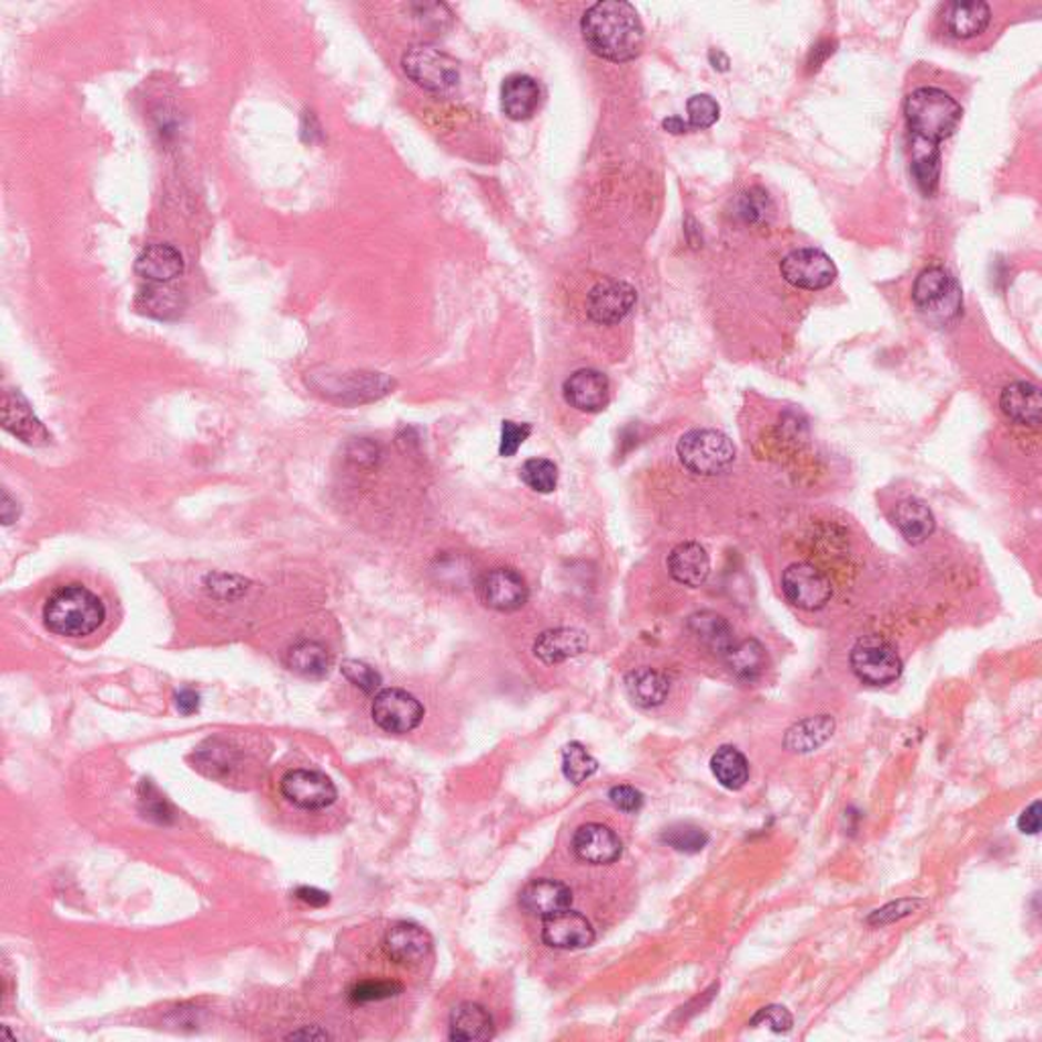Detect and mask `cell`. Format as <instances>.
Segmentation results:
<instances>
[{
	"label": "cell",
	"mask_w": 1042,
	"mask_h": 1042,
	"mask_svg": "<svg viewBox=\"0 0 1042 1042\" xmlns=\"http://www.w3.org/2000/svg\"><path fill=\"white\" fill-rule=\"evenodd\" d=\"M341 672L346 676V680L356 688H361L365 695H377L381 688V675L371 668L368 664L361 660H346L341 666Z\"/></svg>",
	"instance_id": "41"
},
{
	"label": "cell",
	"mask_w": 1042,
	"mask_h": 1042,
	"mask_svg": "<svg viewBox=\"0 0 1042 1042\" xmlns=\"http://www.w3.org/2000/svg\"><path fill=\"white\" fill-rule=\"evenodd\" d=\"M944 33L949 38L965 39L980 38L992 23V9L988 2L971 0V2H947L941 14Z\"/></svg>",
	"instance_id": "18"
},
{
	"label": "cell",
	"mask_w": 1042,
	"mask_h": 1042,
	"mask_svg": "<svg viewBox=\"0 0 1042 1042\" xmlns=\"http://www.w3.org/2000/svg\"><path fill=\"white\" fill-rule=\"evenodd\" d=\"M371 717L385 734L404 736L419 727L424 719V707L407 690L383 688L373 699Z\"/></svg>",
	"instance_id": "8"
},
{
	"label": "cell",
	"mask_w": 1042,
	"mask_h": 1042,
	"mask_svg": "<svg viewBox=\"0 0 1042 1042\" xmlns=\"http://www.w3.org/2000/svg\"><path fill=\"white\" fill-rule=\"evenodd\" d=\"M589 648L585 631L575 627L548 629L534 641V656L544 664H560L577 658Z\"/></svg>",
	"instance_id": "23"
},
{
	"label": "cell",
	"mask_w": 1042,
	"mask_h": 1042,
	"mask_svg": "<svg viewBox=\"0 0 1042 1042\" xmlns=\"http://www.w3.org/2000/svg\"><path fill=\"white\" fill-rule=\"evenodd\" d=\"M402 983L397 981H361L348 993L351 1002L355 1004H367V1002H381L402 993Z\"/></svg>",
	"instance_id": "39"
},
{
	"label": "cell",
	"mask_w": 1042,
	"mask_h": 1042,
	"mask_svg": "<svg viewBox=\"0 0 1042 1042\" xmlns=\"http://www.w3.org/2000/svg\"><path fill=\"white\" fill-rule=\"evenodd\" d=\"M662 841L676 851L699 853L709 843V834L705 833L700 827H695V825L678 822V825H672L664 831Z\"/></svg>",
	"instance_id": "37"
},
{
	"label": "cell",
	"mask_w": 1042,
	"mask_h": 1042,
	"mask_svg": "<svg viewBox=\"0 0 1042 1042\" xmlns=\"http://www.w3.org/2000/svg\"><path fill=\"white\" fill-rule=\"evenodd\" d=\"M287 668L295 675L304 678H324L328 676L332 668L331 651L326 650L318 641H297L285 656Z\"/></svg>",
	"instance_id": "31"
},
{
	"label": "cell",
	"mask_w": 1042,
	"mask_h": 1042,
	"mask_svg": "<svg viewBox=\"0 0 1042 1042\" xmlns=\"http://www.w3.org/2000/svg\"><path fill=\"white\" fill-rule=\"evenodd\" d=\"M383 949L395 963L412 965L428 957L432 939L422 927L412 922H399L385 934Z\"/></svg>",
	"instance_id": "21"
},
{
	"label": "cell",
	"mask_w": 1042,
	"mask_h": 1042,
	"mask_svg": "<svg viewBox=\"0 0 1042 1042\" xmlns=\"http://www.w3.org/2000/svg\"><path fill=\"white\" fill-rule=\"evenodd\" d=\"M519 904L534 917H540L542 920L550 919L554 914H560L570 908L573 892L566 883L558 882V880H550V878L534 880L522 890Z\"/></svg>",
	"instance_id": "19"
},
{
	"label": "cell",
	"mask_w": 1042,
	"mask_h": 1042,
	"mask_svg": "<svg viewBox=\"0 0 1042 1042\" xmlns=\"http://www.w3.org/2000/svg\"><path fill=\"white\" fill-rule=\"evenodd\" d=\"M786 599L802 611H819L833 597L831 580L809 563L790 565L782 575Z\"/></svg>",
	"instance_id": "10"
},
{
	"label": "cell",
	"mask_w": 1042,
	"mask_h": 1042,
	"mask_svg": "<svg viewBox=\"0 0 1042 1042\" xmlns=\"http://www.w3.org/2000/svg\"><path fill=\"white\" fill-rule=\"evenodd\" d=\"M1018 829L1024 834H1036L1041 831V800H1034L1029 809L1020 815Z\"/></svg>",
	"instance_id": "45"
},
{
	"label": "cell",
	"mask_w": 1042,
	"mask_h": 1042,
	"mask_svg": "<svg viewBox=\"0 0 1042 1042\" xmlns=\"http://www.w3.org/2000/svg\"><path fill=\"white\" fill-rule=\"evenodd\" d=\"M680 463L695 475H721L736 461V446L719 429H690L676 446Z\"/></svg>",
	"instance_id": "5"
},
{
	"label": "cell",
	"mask_w": 1042,
	"mask_h": 1042,
	"mask_svg": "<svg viewBox=\"0 0 1042 1042\" xmlns=\"http://www.w3.org/2000/svg\"><path fill=\"white\" fill-rule=\"evenodd\" d=\"M2 426L11 432L14 438L26 442L29 446H48L51 434L36 416L33 407L19 392H4L2 407H0Z\"/></svg>",
	"instance_id": "14"
},
{
	"label": "cell",
	"mask_w": 1042,
	"mask_h": 1042,
	"mask_svg": "<svg viewBox=\"0 0 1042 1042\" xmlns=\"http://www.w3.org/2000/svg\"><path fill=\"white\" fill-rule=\"evenodd\" d=\"M135 307L139 314L149 318L175 320L184 312L185 297L170 283H151L136 294Z\"/></svg>",
	"instance_id": "26"
},
{
	"label": "cell",
	"mask_w": 1042,
	"mask_h": 1042,
	"mask_svg": "<svg viewBox=\"0 0 1042 1042\" xmlns=\"http://www.w3.org/2000/svg\"><path fill=\"white\" fill-rule=\"evenodd\" d=\"M477 595L493 611L512 614L528 603V583L514 568H493L478 580Z\"/></svg>",
	"instance_id": "11"
},
{
	"label": "cell",
	"mask_w": 1042,
	"mask_h": 1042,
	"mask_svg": "<svg viewBox=\"0 0 1042 1042\" xmlns=\"http://www.w3.org/2000/svg\"><path fill=\"white\" fill-rule=\"evenodd\" d=\"M626 690L629 699L634 700L638 707L651 709V707H660L666 700L670 692V682L662 672L654 668H638L626 676Z\"/></svg>",
	"instance_id": "30"
},
{
	"label": "cell",
	"mask_w": 1042,
	"mask_h": 1042,
	"mask_svg": "<svg viewBox=\"0 0 1042 1042\" xmlns=\"http://www.w3.org/2000/svg\"><path fill=\"white\" fill-rule=\"evenodd\" d=\"M609 800L615 809L624 810V812H638L644 807V795L634 786H614L609 790Z\"/></svg>",
	"instance_id": "44"
},
{
	"label": "cell",
	"mask_w": 1042,
	"mask_h": 1042,
	"mask_svg": "<svg viewBox=\"0 0 1042 1042\" xmlns=\"http://www.w3.org/2000/svg\"><path fill=\"white\" fill-rule=\"evenodd\" d=\"M849 662L859 680L871 687H886L902 675L900 656L880 636H866L859 639L849 654Z\"/></svg>",
	"instance_id": "7"
},
{
	"label": "cell",
	"mask_w": 1042,
	"mask_h": 1042,
	"mask_svg": "<svg viewBox=\"0 0 1042 1042\" xmlns=\"http://www.w3.org/2000/svg\"><path fill=\"white\" fill-rule=\"evenodd\" d=\"M927 902L920 900V898H902V900H896V902H890L886 907L876 910L868 919V924L870 927H886V924H892V922H898V920L907 919L910 914H914L919 908L924 907Z\"/></svg>",
	"instance_id": "40"
},
{
	"label": "cell",
	"mask_w": 1042,
	"mask_h": 1042,
	"mask_svg": "<svg viewBox=\"0 0 1042 1042\" xmlns=\"http://www.w3.org/2000/svg\"><path fill=\"white\" fill-rule=\"evenodd\" d=\"M495 1024L489 1010L475 1002L456 1005L451 1016V1039L458 1042L489 1041Z\"/></svg>",
	"instance_id": "27"
},
{
	"label": "cell",
	"mask_w": 1042,
	"mask_h": 1042,
	"mask_svg": "<svg viewBox=\"0 0 1042 1042\" xmlns=\"http://www.w3.org/2000/svg\"><path fill=\"white\" fill-rule=\"evenodd\" d=\"M724 658L729 670L746 680L758 678L768 668V654L758 639L749 638L734 644Z\"/></svg>",
	"instance_id": "33"
},
{
	"label": "cell",
	"mask_w": 1042,
	"mask_h": 1042,
	"mask_svg": "<svg viewBox=\"0 0 1042 1042\" xmlns=\"http://www.w3.org/2000/svg\"><path fill=\"white\" fill-rule=\"evenodd\" d=\"M894 524L910 544H922L929 540L937 526L931 509L919 499H904L898 503L894 509Z\"/></svg>",
	"instance_id": "29"
},
{
	"label": "cell",
	"mask_w": 1042,
	"mask_h": 1042,
	"mask_svg": "<svg viewBox=\"0 0 1042 1042\" xmlns=\"http://www.w3.org/2000/svg\"><path fill=\"white\" fill-rule=\"evenodd\" d=\"M751 1024H768L773 1032H788L792 1029L795 1020L785 1005H768V1008H761L751 1020Z\"/></svg>",
	"instance_id": "43"
},
{
	"label": "cell",
	"mask_w": 1042,
	"mask_h": 1042,
	"mask_svg": "<svg viewBox=\"0 0 1042 1042\" xmlns=\"http://www.w3.org/2000/svg\"><path fill=\"white\" fill-rule=\"evenodd\" d=\"M282 797L302 810H324L338 797L331 778L314 770H292L282 778Z\"/></svg>",
	"instance_id": "12"
},
{
	"label": "cell",
	"mask_w": 1042,
	"mask_h": 1042,
	"mask_svg": "<svg viewBox=\"0 0 1042 1042\" xmlns=\"http://www.w3.org/2000/svg\"><path fill=\"white\" fill-rule=\"evenodd\" d=\"M910 149V172L924 196L937 192L941 178V143L953 136L963 107L943 88L920 87L904 100Z\"/></svg>",
	"instance_id": "1"
},
{
	"label": "cell",
	"mask_w": 1042,
	"mask_h": 1042,
	"mask_svg": "<svg viewBox=\"0 0 1042 1042\" xmlns=\"http://www.w3.org/2000/svg\"><path fill=\"white\" fill-rule=\"evenodd\" d=\"M175 707H178V711L182 712V715H192V712H196L198 707H200V697H198L194 690L184 688V690H180V692L175 695Z\"/></svg>",
	"instance_id": "46"
},
{
	"label": "cell",
	"mask_w": 1042,
	"mask_h": 1042,
	"mask_svg": "<svg viewBox=\"0 0 1042 1042\" xmlns=\"http://www.w3.org/2000/svg\"><path fill=\"white\" fill-rule=\"evenodd\" d=\"M542 941L553 949H563V951L587 949L595 943V929L587 917L568 908L560 914L544 919Z\"/></svg>",
	"instance_id": "15"
},
{
	"label": "cell",
	"mask_w": 1042,
	"mask_h": 1042,
	"mask_svg": "<svg viewBox=\"0 0 1042 1042\" xmlns=\"http://www.w3.org/2000/svg\"><path fill=\"white\" fill-rule=\"evenodd\" d=\"M912 302L924 318L943 324L959 316L963 297L955 275L943 265H931L912 285Z\"/></svg>",
	"instance_id": "4"
},
{
	"label": "cell",
	"mask_w": 1042,
	"mask_h": 1042,
	"mask_svg": "<svg viewBox=\"0 0 1042 1042\" xmlns=\"http://www.w3.org/2000/svg\"><path fill=\"white\" fill-rule=\"evenodd\" d=\"M565 399L578 412L597 414L609 404V380L597 368H580L565 381Z\"/></svg>",
	"instance_id": "17"
},
{
	"label": "cell",
	"mask_w": 1042,
	"mask_h": 1042,
	"mask_svg": "<svg viewBox=\"0 0 1042 1042\" xmlns=\"http://www.w3.org/2000/svg\"><path fill=\"white\" fill-rule=\"evenodd\" d=\"M780 273L786 282L798 290L821 292L834 282L837 267H834L833 259L822 253L821 249L805 246V249L788 253L782 259Z\"/></svg>",
	"instance_id": "9"
},
{
	"label": "cell",
	"mask_w": 1042,
	"mask_h": 1042,
	"mask_svg": "<svg viewBox=\"0 0 1042 1042\" xmlns=\"http://www.w3.org/2000/svg\"><path fill=\"white\" fill-rule=\"evenodd\" d=\"M688 627L700 644L715 654L725 656L727 650L736 644L734 627L729 626L724 615L715 614V611H700V614L692 615L688 619Z\"/></svg>",
	"instance_id": "32"
},
{
	"label": "cell",
	"mask_w": 1042,
	"mask_h": 1042,
	"mask_svg": "<svg viewBox=\"0 0 1042 1042\" xmlns=\"http://www.w3.org/2000/svg\"><path fill=\"white\" fill-rule=\"evenodd\" d=\"M295 896H297L302 902L310 904V907H324V904L331 902V896L326 894V892L316 890V888H307V886L300 888V890L295 892Z\"/></svg>",
	"instance_id": "47"
},
{
	"label": "cell",
	"mask_w": 1042,
	"mask_h": 1042,
	"mask_svg": "<svg viewBox=\"0 0 1042 1042\" xmlns=\"http://www.w3.org/2000/svg\"><path fill=\"white\" fill-rule=\"evenodd\" d=\"M662 127L666 129V131H668V133H672V135H682V133H688V131H690V127H688L687 121H685V119H680V117H670V119H666V121L662 123Z\"/></svg>",
	"instance_id": "48"
},
{
	"label": "cell",
	"mask_w": 1042,
	"mask_h": 1042,
	"mask_svg": "<svg viewBox=\"0 0 1042 1042\" xmlns=\"http://www.w3.org/2000/svg\"><path fill=\"white\" fill-rule=\"evenodd\" d=\"M1000 407L1014 424L1036 428L1042 414L1041 387L1029 381H1016L1002 392Z\"/></svg>",
	"instance_id": "25"
},
{
	"label": "cell",
	"mask_w": 1042,
	"mask_h": 1042,
	"mask_svg": "<svg viewBox=\"0 0 1042 1042\" xmlns=\"http://www.w3.org/2000/svg\"><path fill=\"white\" fill-rule=\"evenodd\" d=\"M583 39L595 55L607 62H634L644 51V26L639 14L624 0H603L580 19Z\"/></svg>",
	"instance_id": "2"
},
{
	"label": "cell",
	"mask_w": 1042,
	"mask_h": 1042,
	"mask_svg": "<svg viewBox=\"0 0 1042 1042\" xmlns=\"http://www.w3.org/2000/svg\"><path fill=\"white\" fill-rule=\"evenodd\" d=\"M182 253L168 243H153L136 255L135 271L139 277L151 283H170L184 273Z\"/></svg>",
	"instance_id": "22"
},
{
	"label": "cell",
	"mask_w": 1042,
	"mask_h": 1042,
	"mask_svg": "<svg viewBox=\"0 0 1042 1042\" xmlns=\"http://www.w3.org/2000/svg\"><path fill=\"white\" fill-rule=\"evenodd\" d=\"M402 65H404V72L412 82H416L417 87L429 90V92H436V94H444V92L453 90L458 84V78H461L458 63H456L453 55H448L446 51L438 50V48L428 45V43H419V45H414L412 50H407L404 60H402Z\"/></svg>",
	"instance_id": "6"
},
{
	"label": "cell",
	"mask_w": 1042,
	"mask_h": 1042,
	"mask_svg": "<svg viewBox=\"0 0 1042 1042\" xmlns=\"http://www.w3.org/2000/svg\"><path fill=\"white\" fill-rule=\"evenodd\" d=\"M575 853L580 861L590 863V866H607L621 858V839L617 837L614 829L601 822H587L578 827L575 839H573Z\"/></svg>",
	"instance_id": "16"
},
{
	"label": "cell",
	"mask_w": 1042,
	"mask_h": 1042,
	"mask_svg": "<svg viewBox=\"0 0 1042 1042\" xmlns=\"http://www.w3.org/2000/svg\"><path fill=\"white\" fill-rule=\"evenodd\" d=\"M529 434H532V426H529V424H517V422H512V419H505L502 426L499 454L505 456V458L514 456V454L519 451V446L528 441Z\"/></svg>",
	"instance_id": "42"
},
{
	"label": "cell",
	"mask_w": 1042,
	"mask_h": 1042,
	"mask_svg": "<svg viewBox=\"0 0 1042 1042\" xmlns=\"http://www.w3.org/2000/svg\"><path fill=\"white\" fill-rule=\"evenodd\" d=\"M519 477L529 489L553 493L558 485V466L548 458H529L519 468Z\"/></svg>",
	"instance_id": "36"
},
{
	"label": "cell",
	"mask_w": 1042,
	"mask_h": 1042,
	"mask_svg": "<svg viewBox=\"0 0 1042 1042\" xmlns=\"http://www.w3.org/2000/svg\"><path fill=\"white\" fill-rule=\"evenodd\" d=\"M540 84L528 74H512L503 80L502 109L512 121H529L540 109Z\"/></svg>",
	"instance_id": "20"
},
{
	"label": "cell",
	"mask_w": 1042,
	"mask_h": 1042,
	"mask_svg": "<svg viewBox=\"0 0 1042 1042\" xmlns=\"http://www.w3.org/2000/svg\"><path fill=\"white\" fill-rule=\"evenodd\" d=\"M833 734L834 719L831 715L807 717L786 731L785 748L795 753H810L822 748Z\"/></svg>",
	"instance_id": "28"
},
{
	"label": "cell",
	"mask_w": 1042,
	"mask_h": 1042,
	"mask_svg": "<svg viewBox=\"0 0 1042 1042\" xmlns=\"http://www.w3.org/2000/svg\"><path fill=\"white\" fill-rule=\"evenodd\" d=\"M668 570L676 583L685 587H700L709 578L711 560L707 550L697 542H682L668 554Z\"/></svg>",
	"instance_id": "24"
},
{
	"label": "cell",
	"mask_w": 1042,
	"mask_h": 1042,
	"mask_svg": "<svg viewBox=\"0 0 1042 1042\" xmlns=\"http://www.w3.org/2000/svg\"><path fill=\"white\" fill-rule=\"evenodd\" d=\"M688 111V127L690 131H702V129H709L712 124L719 121V114H721V107L719 102L709 97V94H697L687 102Z\"/></svg>",
	"instance_id": "38"
},
{
	"label": "cell",
	"mask_w": 1042,
	"mask_h": 1042,
	"mask_svg": "<svg viewBox=\"0 0 1042 1042\" xmlns=\"http://www.w3.org/2000/svg\"><path fill=\"white\" fill-rule=\"evenodd\" d=\"M712 776L727 790H741L749 780V763L746 756L734 746H721L712 753Z\"/></svg>",
	"instance_id": "34"
},
{
	"label": "cell",
	"mask_w": 1042,
	"mask_h": 1042,
	"mask_svg": "<svg viewBox=\"0 0 1042 1042\" xmlns=\"http://www.w3.org/2000/svg\"><path fill=\"white\" fill-rule=\"evenodd\" d=\"M636 302L638 294L629 283L607 280L590 287L587 294V314L593 322L609 326L629 316Z\"/></svg>",
	"instance_id": "13"
},
{
	"label": "cell",
	"mask_w": 1042,
	"mask_h": 1042,
	"mask_svg": "<svg viewBox=\"0 0 1042 1042\" xmlns=\"http://www.w3.org/2000/svg\"><path fill=\"white\" fill-rule=\"evenodd\" d=\"M107 607L94 590L84 585H65L53 590L43 605V621L51 634L78 639L99 631Z\"/></svg>",
	"instance_id": "3"
},
{
	"label": "cell",
	"mask_w": 1042,
	"mask_h": 1042,
	"mask_svg": "<svg viewBox=\"0 0 1042 1042\" xmlns=\"http://www.w3.org/2000/svg\"><path fill=\"white\" fill-rule=\"evenodd\" d=\"M599 770V761L590 756L583 743H568L563 749V772L566 780L573 785H583L587 782L593 773Z\"/></svg>",
	"instance_id": "35"
},
{
	"label": "cell",
	"mask_w": 1042,
	"mask_h": 1042,
	"mask_svg": "<svg viewBox=\"0 0 1042 1042\" xmlns=\"http://www.w3.org/2000/svg\"><path fill=\"white\" fill-rule=\"evenodd\" d=\"M287 1039H328V1034L324 1030H320L318 1026H312V1029L292 1032Z\"/></svg>",
	"instance_id": "49"
}]
</instances>
